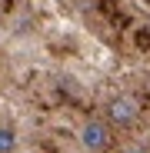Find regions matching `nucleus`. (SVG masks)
Segmentation results:
<instances>
[{
  "label": "nucleus",
  "instance_id": "3",
  "mask_svg": "<svg viewBox=\"0 0 150 153\" xmlns=\"http://www.w3.org/2000/svg\"><path fill=\"white\" fill-rule=\"evenodd\" d=\"M17 150V133L10 126H0V153H13Z\"/></svg>",
  "mask_w": 150,
  "mask_h": 153
},
{
  "label": "nucleus",
  "instance_id": "4",
  "mask_svg": "<svg viewBox=\"0 0 150 153\" xmlns=\"http://www.w3.org/2000/svg\"><path fill=\"white\" fill-rule=\"evenodd\" d=\"M120 153H150V150H143V146H123Z\"/></svg>",
  "mask_w": 150,
  "mask_h": 153
},
{
  "label": "nucleus",
  "instance_id": "2",
  "mask_svg": "<svg viewBox=\"0 0 150 153\" xmlns=\"http://www.w3.org/2000/svg\"><path fill=\"white\" fill-rule=\"evenodd\" d=\"M80 146L87 150V153H104L107 146H110V126H107V120H97V117H90V120H84L80 123Z\"/></svg>",
  "mask_w": 150,
  "mask_h": 153
},
{
  "label": "nucleus",
  "instance_id": "1",
  "mask_svg": "<svg viewBox=\"0 0 150 153\" xmlns=\"http://www.w3.org/2000/svg\"><path fill=\"white\" fill-rule=\"evenodd\" d=\"M140 113H143V107L134 93H117L107 100V120L113 126H134L140 120Z\"/></svg>",
  "mask_w": 150,
  "mask_h": 153
}]
</instances>
